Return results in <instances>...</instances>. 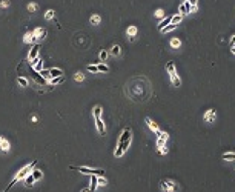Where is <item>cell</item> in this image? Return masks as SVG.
<instances>
[{
	"mask_svg": "<svg viewBox=\"0 0 235 192\" xmlns=\"http://www.w3.org/2000/svg\"><path fill=\"white\" fill-rule=\"evenodd\" d=\"M131 142H132V131H131V128H125L120 138H119V146H117L114 155L117 158L123 157V154L128 151V148L131 146Z\"/></svg>",
	"mask_w": 235,
	"mask_h": 192,
	"instance_id": "cell-1",
	"label": "cell"
},
{
	"mask_svg": "<svg viewBox=\"0 0 235 192\" xmlns=\"http://www.w3.org/2000/svg\"><path fill=\"white\" fill-rule=\"evenodd\" d=\"M166 71L169 74V79H171L172 85L174 86H181V80H180V77L177 75V69H175L174 62H169L167 63V65H166Z\"/></svg>",
	"mask_w": 235,
	"mask_h": 192,
	"instance_id": "cell-2",
	"label": "cell"
},
{
	"mask_svg": "<svg viewBox=\"0 0 235 192\" xmlns=\"http://www.w3.org/2000/svg\"><path fill=\"white\" fill-rule=\"evenodd\" d=\"M158 135V140H157V148H158V152L160 154H167V148H166V142H167V138H169V135H167V132H158L157 134Z\"/></svg>",
	"mask_w": 235,
	"mask_h": 192,
	"instance_id": "cell-3",
	"label": "cell"
},
{
	"mask_svg": "<svg viewBox=\"0 0 235 192\" xmlns=\"http://www.w3.org/2000/svg\"><path fill=\"white\" fill-rule=\"evenodd\" d=\"M160 186H161V189H163L164 192H178V190H180L178 184H177L174 180H171V178L161 180V182H160Z\"/></svg>",
	"mask_w": 235,
	"mask_h": 192,
	"instance_id": "cell-4",
	"label": "cell"
},
{
	"mask_svg": "<svg viewBox=\"0 0 235 192\" xmlns=\"http://www.w3.org/2000/svg\"><path fill=\"white\" fill-rule=\"evenodd\" d=\"M94 117H95L97 131L103 135L104 132H106V129H104V124H103V120H101V108H100V106H95V108H94Z\"/></svg>",
	"mask_w": 235,
	"mask_h": 192,
	"instance_id": "cell-5",
	"label": "cell"
},
{
	"mask_svg": "<svg viewBox=\"0 0 235 192\" xmlns=\"http://www.w3.org/2000/svg\"><path fill=\"white\" fill-rule=\"evenodd\" d=\"M71 169H77L78 172H82V174H88V175H103L104 171L103 169H91V168H86V166H78V168H75V166H71Z\"/></svg>",
	"mask_w": 235,
	"mask_h": 192,
	"instance_id": "cell-6",
	"label": "cell"
},
{
	"mask_svg": "<svg viewBox=\"0 0 235 192\" xmlns=\"http://www.w3.org/2000/svg\"><path fill=\"white\" fill-rule=\"evenodd\" d=\"M215 117H217V111H215V109H207V111L204 112V115H203V118H204L206 122H209V123L215 122Z\"/></svg>",
	"mask_w": 235,
	"mask_h": 192,
	"instance_id": "cell-7",
	"label": "cell"
},
{
	"mask_svg": "<svg viewBox=\"0 0 235 192\" xmlns=\"http://www.w3.org/2000/svg\"><path fill=\"white\" fill-rule=\"evenodd\" d=\"M145 122H146V124H148V128L152 131V132H155V134H158L160 132V128H158V124H157L152 118H149V117H146L145 118Z\"/></svg>",
	"mask_w": 235,
	"mask_h": 192,
	"instance_id": "cell-8",
	"label": "cell"
},
{
	"mask_svg": "<svg viewBox=\"0 0 235 192\" xmlns=\"http://www.w3.org/2000/svg\"><path fill=\"white\" fill-rule=\"evenodd\" d=\"M178 12L183 16H186V14H191V5L188 2H181V5L178 6Z\"/></svg>",
	"mask_w": 235,
	"mask_h": 192,
	"instance_id": "cell-9",
	"label": "cell"
},
{
	"mask_svg": "<svg viewBox=\"0 0 235 192\" xmlns=\"http://www.w3.org/2000/svg\"><path fill=\"white\" fill-rule=\"evenodd\" d=\"M38 49H40V46H38V45H34V46H32V49L29 51V54H28V60H29V62H32L34 58L38 57Z\"/></svg>",
	"mask_w": 235,
	"mask_h": 192,
	"instance_id": "cell-10",
	"label": "cell"
},
{
	"mask_svg": "<svg viewBox=\"0 0 235 192\" xmlns=\"http://www.w3.org/2000/svg\"><path fill=\"white\" fill-rule=\"evenodd\" d=\"M0 149L3 152H8L9 151V142L5 138V137H0Z\"/></svg>",
	"mask_w": 235,
	"mask_h": 192,
	"instance_id": "cell-11",
	"label": "cell"
},
{
	"mask_svg": "<svg viewBox=\"0 0 235 192\" xmlns=\"http://www.w3.org/2000/svg\"><path fill=\"white\" fill-rule=\"evenodd\" d=\"M97 186H98L97 175H95V174H92V175H91V186H89V190H91V192H94V190L97 189Z\"/></svg>",
	"mask_w": 235,
	"mask_h": 192,
	"instance_id": "cell-12",
	"label": "cell"
},
{
	"mask_svg": "<svg viewBox=\"0 0 235 192\" xmlns=\"http://www.w3.org/2000/svg\"><path fill=\"white\" fill-rule=\"evenodd\" d=\"M221 158H223V160H227V161H232V160H235V152H233V151L224 152L223 155H221Z\"/></svg>",
	"mask_w": 235,
	"mask_h": 192,
	"instance_id": "cell-13",
	"label": "cell"
},
{
	"mask_svg": "<svg viewBox=\"0 0 235 192\" xmlns=\"http://www.w3.org/2000/svg\"><path fill=\"white\" fill-rule=\"evenodd\" d=\"M49 75H51V79H54V77H60V75H63V71L59 69V68H52V69H49Z\"/></svg>",
	"mask_w": 235,
	"mask_h": 192,
	"instance_id": "cell-14",
	"label": "cell"
},
{
	"mask_svg": "<svg viewBox=\"0 0 235 192\" xmlns=\"http://www.w3.org/2000/svg\"><path fill=\"white\" fill-rule=\"evenodd\" d=\"M137 31H138V29H137V26H129V28L126 29V34H128V37H129V38H134V37L137 35Z\"/></svg>",
	"mask_w": 235,
	"mask_h": 192,
	"instance_id": "cell-15",
	"label": "cell"
},
{
	"mask_svg": "<svg viewBox=\"0 0 235 192\" xmlns=\"http://www.w3.org/2000/svg\"><path fill=\"white\" fill-rule=\"evenodd\" d=\"M23 42H25V43H31V42H35V37H34V34H32V32H26V34H25V37H23Z\"/></svg>",
	"mask_w": 235,
	"mask_h": 192,
	"instance_id": "cell-16",
	"label": "cell"
},
{
	"mask_svg": "<svg viewBox=\"0 0 235 192\" xmlns=\"http://www.w3.org/2000/svg\"><path fill=\"white\" fill-rule=\"evenodd\" d=\"M34 182H35V178L32 177V174H31V172L25 177V184H26V186H32V184H34Z\"/></svg>",
	"mask_w": 235,
	"mask_h": 192,
	"instance_id": "cell-17",
	"label": "cell"
},
{
	"mask_svg": "<svg viewBox=\"0 0 235 192\" xmlns=\"http://www.w3.org/2000/svg\"><path fill=\"white\" fill-rule=\"evenodd\" d=\"M181 20H183V14H180V12H178V14H175V16H172V17H171V23H172V25H178Z\"/></svg>",
	"mask_w": 235,
	"mask_h": 192,
	"instance_id": "cell-18",
	"label": "cell"
},
{
	"mask_svg": "<svg viewBox=\"0 0 235 192\" xmlns=\"http://www.w3.org/2000/svg\"><path fill=\"white\" fill-rule=\"evenodd\" d=\"M188 3L191 5V12H197V9H198V0H188Z\"/></svg>",
	"mask_w": 235,
	"mask_h": 192,
	"instance_id": "cell-19",
	"label": "cell"
},
{
	"mask_svg": "<svg viewBox=\"0 0 235 192\" xmlns=\"http://www.w3.org/2000/svg\"><path fill=\"white\" fill-rule=\"evenodd\" d=\"M177 26H178V25H172V23H169V25H166V26L161 29V32H172L174 29H177Z\"/></svg>",
	"mask_w": 235,
	"mask_h": 192,
	"instance_id": "cell-20",
	"label": "cell"
},
{
	"mask_svg": "<svg viewBox=\"0 0 235 192\" xmlns=\"http://www.w3.org/2000/svg\"><path fill=\"white\" fill-rule=\"evenodd\" d=\"M169 45H171V48H174V49H178L181 46V40L175 37V38H172V40H171V43H169Z\"/></svg>",
	"mask_w": 235,
	"mask_h": 192,
	"instance_id": "cell-21",
	"label": "cell"
},
{
	"mask_svg": "<svg viewBox=\"0 0 235 192\" xmlns=\"http://www.w3.org/2000/svg\"><path fill=\"white\" fill-rule=\"evenodd\" d=\"M111 54L115 56V57H117V56H120V54H122V48H120L119 45H114V46L111 48Z\"/></svg>",
	"mask_w": 235,
	"mask_h": 192,
	"instance_id": "cell-22",
	"label": "cell"
},
{
	"mask_svg": "<svg viewBox=\"0 0 235 192\" xmlns=\"http://www.w3.org/2000/svg\"><path fill=\"white\" fill-rule=\"evenodd\" d=\"M32 34H34L35 40H37V38H42V37L45 35V31H43L42 28H37V29H34V31H32Z\"/></svg>",
	"mask_w": 235,
	"mask_h": 192,
	"instance_id": "cell-23",
	"label": "cell"
},
{
	"mask_svg": "<svg viewBox=\"0 0 235 192\" xmlns=\"http://www.w3.org/2000/svg\"><path fill=\"white\" fill-rule=\"evenodd\" d=\"M169 23H171V17H164V19L160 22V25H158V29L161 31V29L166 26V25H169Z\"/></svg>",
	"mask_w": 235,
	"mask_h": 192,
	"instance_id": "cell-24",
	"label": "cell"
},
{
	"mask_svg": "<svg viewBox=\"0 0 235 192\" xmlns=\"http://www.w3.org/2000/svg\"><path fill=\"white\" fill-rule=\"evenodd\" d=\"M62 82H63V75L54 77V79H49V83H51V85H60Z\"/></svg>",
	"mask_w": 235,
	"mask_h": 192,
	"instance_id": "cell-25",
	"label": "cell"
},
{
	"mask_svg": "<svg viewBox=\"0 0 235 192\" xmlns=\"http://www.w3.org/2000/svg\"><path fill=\"white\" fill-rule=\"evenodd\" d=\"M97 182H98V186H106L108 184V180L103 175H97Z\"/></svg>",
	"mask_w": 235,
	"mask_h": 192,
	"instance_id": "cell-26",
	"label": "cell"
},
{
	"mask_svg": "<svg viewBox=\"0 0 235 192\" xmlns=\"http://www.w3.org/2000/svg\"><path fill=\"white\" fill-rule=\"evenodd\" d=\"M31 174H32V177L35 178V180H40V178H42V171H38V169H32L31 171Z\"/></svg>",
	"mask_w": 235,
	"mask_h": 192,
	"instance_id": "cell-27",
	"label": "cell"
},
{
	"mask_svg": "<svg viewBox=\"0 0 235 192\" xmlns=\"http://www.w3.org/2000/svg\"><path fill=\"white\" fill-rule=\"evenodd\" d=\"M100 22H101V17L98 14H94L92 17H91V23H92V25H98Z\"/></svg>",
	"mask_w": 235,
	"mask_h": 192,
	"instance_id": "cell-28",
	"label": "cell"
},
{
	"mask_svg": "<svg viewBox=\"0 0 235 192\" xmlns=\"http://www.w3.org/2000/svg\"><path fill=\"white\" fill-rule=\"evenodd\" d=\"M97 69H98V72H108V71H109V68L104 65V63H100V65H97Z\"/></svg>",
	"mask_w": 235,
	"mask_h": 192,
	"instance_id": "cell-29",
	"label": "cell"
},
{
	"mask_svg": "<svg viewBox=\"0 0 235 192\" xmlns=\"http://www.w3.org/2000/svg\"><path fill=\"white\" fill-rule=\"evenodd\" d=\"M74 79H75V82H83V80H85V75H83L82 72H75Z\"/></svg>",
	"mask_w": 235,
	"mask_h": 192,
	"instance_id": "cell-30",
	"label": "cell"
},
{
	"mask_svg": "<svg viewBox=\"0 0 235 192\" xmlns=\"http://www.w3.org/2000/svg\"><path fill=\"white\" fill-rule=\"evenodd\" d=\"M17 82H19V85H20L22 88H25V86H28V80H26L25 77H19V80H17Z\"/></svg>",
	"mask_w": 235,
	"mask_h": 192,
	"instance_id": "cell-31",
	"label": "cell"
},
{
	"mask_svg": "<svg viewBox=\"0 0 235 192\" xmlns=\"http://www.w3.org/2000/svg\"><path fill=\"white\" fill-rule=\"evenodd\" d=\"M154 16H155L157 19H163V17H164V11L160 8V9H157V11H155V14H154Z\"/></svg>",
	"mask_w": 235,
	"mask_h": 192,
	"instance_id": "cell-32",
	"label": "cell"
},
{
	"mask_svg": "<svg viewBox=\"0 0 235 192\" xmlns=\"http://www.w3.org/2000/svg\"><path fill=\"white\" fill-rule=\"evenodd\" d=\"M45 19H46V20L54 19V11H52V9H48V11H46V14H45Z\"/></svg>",
	"mask_w": 235,
	"mask_h": 192,
	"instance_id": "cell-33",
	"label": "cell"
},
{
	"mask_svg": "<svg viewBox=\"0 0 235 192\" xmlns=\"http://www.w3.org/2000/svg\"><path fill=\"white\" fill-rule=\"evenodd\" d=\"M108 56H109L108 51H101V52H100V60H101V62H106Z\"/></svg>",
	"mask_w": 235,
	"mask_h": 192,
	"instance_id": "cell-34",
	"label": "cell"
},
{
	"mask_svg": "<svg viewBox=\"0 0 235 192\" xmlns=\"http://www.w3.org/2000/svg\"><path fill=\"white\" fill-rule=\"evenodd\" d=\"M40 75L43 77L45 80H49L51 79V75H49V71H46V69H43V71H40Z\"/></svg>",
	"mask_w": 235,
	"mask_h": 192,
	"instance_id": "cell-35",
	"label": "cell"
},
{
	"mask_svg": "<svg viewBox=\"0 0 235 192\" xmlns=\"http://www.w3.org/2000/svg\"><path fill=\"white\" fill-rule=\"evenodd\" d=\"M28 11H29V12H35V11H37V5H35V3H29V5H28Z\"/></svg>",
	"mask_w": 235,
	"mask_h": 192,
	"instance_id": "cell-36",
	"label": "cell"
},
{
	"mask_svg": "<svg viewBox=\"0 0 235 192\" xmlns=\"http://www.w3.org/2000/svg\"><path fill=\"white\" fill-rule=\"evenodd\" d=\"M9 6V0H0V8H8Z\"/></svg>",
	"mask_w": 235,
	"mask_h": 192,
	"instance_id": "cell-37",
	"label": "cell"
},
{
	"mask_svg": "<svg viewBox=\"0 0 235 192\" xmlns=\"http://www.w3.org/2000/svg\"><path fill=\"white\" fill-rule=\"evenodd\" d=\"M88 71L89 72H98V69H97L95 65H88Z\"/></svg>",
	"mask_w": 235,
	"mask_h": 192,
	"instance_id": "cell-38",
	"label": "cell"
},
{
	"mask_svg": "<svg viewBox=\"0 0 235 192\" xmlns=\"http://www.w3.org/2000/svg\"><path fill=\"white\" fill-rule=\"evenodd\" d=\"M230 45H235V34H233L232 38H230Z\"/></svg>",
	"mask_w": 235,
	"mask_h": 192,
	"instance_id": "cell-39",
	"label": "cell"
},
{
	"mask_svg": "<svg viewBox=\"0 0 235 192\" xmlns=\"http://www.w3.org/2000/svg\"><path fill=\"white\" fill-rule=\"evenodd\" d=\"M230 51H232V54L235 56V45H230Z\"/></svg>",
	"mask_w": 235,
	"mask_h": 192,
	"instance_id": "cell-40",
	"label": "cell"
},
{
	"mask_svg": "<svg viewBox=\"0 0 235 192\" xmlns=\"http://www.w3.org/2000/svg\"><path fill=\"white\" fill-rule=\"evenodd\" d=\"M82 192H91V190H89V189H85V190H82Z\"/></svg>",
	"mask_w": 235,
	"mask_h": 192,
	"instance_id": "cell-41",
	"label": "cell"
},
{
	"mask_svg": "<svg viewBox=\"0 0 235 192\" xmlns=\"http://www.w3.org/2000/svg\"><path fill=\"white\" fill-rule=\"evenodd\" d=\"M183 2H188V0H183Z\"/></svg>",
	"mask_w": 235,
	"mask_h": 192,
	"instance_id": "cell-42",
	"label": "cell"
}]
</instances>
